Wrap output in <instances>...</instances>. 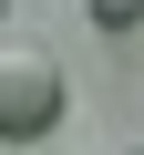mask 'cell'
Wrapping results in <instances>:
<instances>
[{
    "mask_svg": "<svg viewBox=\"0 0 144 155\" xmlns=\"http://www.w3.org/2000/svg\"><path fill=\"white\" fill-rule=\"evenodd\" d=\"M83 21H93V31H134V21H144V0H83Z\"/></svg>",
    "mask_w": 144,
    "mask_h": 155,
    "instance_id": "2",
    "label": "cell"
},
{
    "mask_svg": "<svg viewBox=\"0 0 144 155\" xmlns=\"http://www.w3.org/2000/svg\"><path fill=\"white\" fill-rule=\"evenodd\" d=\"M62 124V62L41 41H0V145H41Z\"/></svg>",
    "mask_w": 144,
    "mask_h": 155,
    "instance_id": "1",
    "label": "cell"
},
{
    "mask_svg": "<svg viewBox=\"0 0 144 155\" xmlns=\"http://www.w3.org/2000/svg\"><path fill=\"white\" fill-rule=\"evenodd\" d=\"M124 155H144V134H124Z\"/></svg>",
    "mask_w": 144,
    "mask_h": 155,
    "instance_id": "3",
    "label": "cell"
},
{
    "mask_svg": "<svg viewBox=\"0 0 144 155\" xmlns=\"http://www.w3.org/2000/svg\"><path fill=\"white\" fill-rule=\"evenodd\" d=\"M0 11H11V0H0Z\"/></svg>",
    "mask_w": 144,
    "mask_h": 155,
    "instance_id": "4",
    "label": "cell"
}]
</instances>
